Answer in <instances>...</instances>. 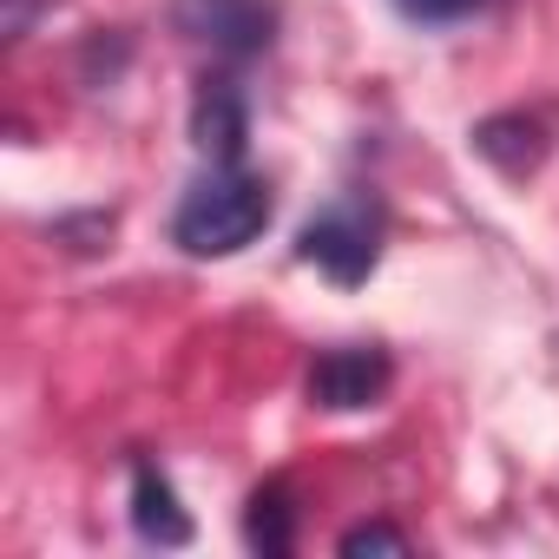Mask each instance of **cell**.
<instances>
[{
  "label": "cell",
  "mask_w": 559,
  "mask_h": 559,
  "mask_svg": "<svg viewBox=\"0 0 559 559\" xmlns=\"http://www.w3.org/2000/svg\"><path fill=\"white\" fill-rule=\"evenodd\" d=\"M191 139L211 165H237L243 158V139H250V112H243V93L217 73L198 86V106H191Z\"/></svg>",
  "instance_id": "obj_5"
},
{
  "label": "cell",
  "mask_w": 559,
  "mask_h": 559,
  "mask_svg": "<svg viewBox=\"0 0 559 559\" xmlns=\"http://www.w3.org/2000/svg\"><path fill=\"white\" fill-rule=\"evenodd\" d=\"M171 27L217 60H257L276 40V8L270 0H171Z\"/></svg>",
  "instance_id": "obj_3"
},
{
  "label": "cell",
  "mask_w": 559,
  "mask_h": 559,
  "mask_svg": "<svg viewBox=\"0 0 559 559\" xmlns=\"http://www.w3.org/2000/svg\"><path fill=\"white\" fill-rule=\"evenodd\" d=\"M270 224V185L237 171V165H211L171 211V243L185 257H237L243 243H257Z\"/></svg>",
  "instance_id": "obj_1"
},
{
  "label": "cell",
  "mask_w": 559,
  "mask_h": 559,
  "mask_svg": "<svg viewBox=\"0 0 559 559\" xmlns=\"http://www.w3.org/2000/svg\"><path fill=\"white\" fill-rule=\"evenodd\" d=\"M389 356L382 349H330V356H317V369H310V402L317 408H336V415H349V408H369V402H382V389H389Z\"/></svg>",
  "instance_id": "obj_4"
},
{
  "label": "cell",
  "mask_w": 559,
  "mask_h": 559,
  "mask_svg": "<svg viewBox=\"0 0 559 559\" xmlns=\"http://www.w3.org/2000/svg\"><path fill=\"white\" fill-rule=\"evenodd\" d=\"M27 14H34V0H8V34H21V27H27Z\"/></svg>",
  "instance_id": "obj_10"
},
{
  "label": "cell",
  "mask_w": 559,
  "mask_h": 559,
  "mask_svg": "<svg viewBox=\"0 0 559 559\" xmlns=\"http://www.w3.org/2000/svg\"><path fill=\"white\" fill-rule=\"evenodd\" d=\"M297 257L317 263L330 284H343V290L362 284V276L376 270V257H382V211H376L369 198H336L330 211H317V217L304 224Z\"/></svg>",
  "instance_id": "obj_2"
},
{
  "label": "cell",
  "mask_w": 559,
  "mask_h": 559,
  "mask_svg": "<svg viewBox=\"0 0 559 559\" xmlns=\"http://www.w3.org/2000/svg\"><path fill=\"white\" fill-rule=\"evenodd\" d=\"M132 526H139V539H152V546H185V539H191V520H185L171 480H165L152 461H139V474H132Z\"/></svg>",
  "instance_id": "obj_6"
},
{
  "label": "cell",
  "mask_w": 559,
  "mask_h": 559,
  "mask_svg": "<svg viewBox=\"0 0 559 559\" xmlns=\"http://www.w3.org/2000/svg\"><path fill=\"white\" fill-rule=\"evenodd\" d=\"M243 539H250V552H263V559H284V552L297 546V507H290V487H284V480H270V487L250 493V507H243Z\"/></svg>",
  "instance_id": "obj_7"
},
{
  "label": "cell",
  "mask_w": 559,
  "mask_h": 559,
  "mask_svg": "<svg viewBox=\"0 0 559 559\" xmlns=\"http://www.w3.org/2000/svg\"><path fill=\"white\" fill-rule=\"evenodd\" d=\"M395 8H402L408 21H461V14L487 8V0H395Z\"/></svg>",
  "instance_id": "obj_9"
},
{
  "label": "cell",
  "mask_w": 559,
  "mask_h": 559,
  "mask_svg": "<svg viewBox=\"0 0 559 559\" xmlns=\"http://www.w3.org/2000/svg\"><path fill=\"white\" fill-rule=\"evenodd\" d=\"M343 552H408V533H395L389 520H369V526H349L343 533Z\"/></svg>",
  "instance_id": "obj_8"
}]
</instances>
